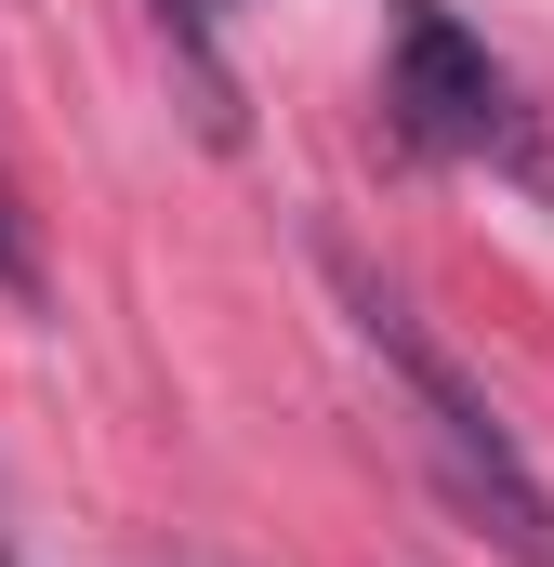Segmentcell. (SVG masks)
<instances>
[{"mask_svg":"<svg viewBox=\"0 0 554 567\" xmlns=\"http://www.w3.org/2000/svg\"><path fill=\"white\" fill-rule=\"evenodd\" d=\"M330 290H343L357 343H370V357L397 370V396L422 410V449H435L449 502H462V515H475V528H489V542H502L515 567H554V488L529 475L515 423H502V410L475 396V370H462V357H449V343H435V330L410 317V290H383L370 265H357V251H330Z\"/></svg>","mask_w":554,"mask_h":567,"instance_id":"1","label":"cell"},{"mask_svg":"<svg viewBox=\"0 0 554 567\" xmlns=\"http://www.w3.org/2000/svg\"><path fill=\"white\" fill-rule=\"evenodd\" d=\"M383 106H397V133H410L422 158H489V172L542 185V212H554V145H542V120L515 106L502 53H489L449 0H397V66H383Z\"/></svg>","mask_w":554,"mask_h":567,"instance_id":"2","label":"cell"},{"mask_svg":"<svg viewBox=\"0 0 554 567\" xmlns=\"http://www.w3.org/2000/svg\"><path fill=\"white\" fill-rule=\"evenodd\" d=\"M158 13V53H172V80H185V120L212 145H238V66H225V0H145Z\"/></svg>","mask_w":554,"mask_h":567,"instance_id":"3","label":"cell"},{"mask_svg":"<svg viewBox=\"0 0 554 567\" xmlns=\"http://www.w3.org/2000/svg\"><path fill=\"white\" fill-rule=\"evenodd\" d=\"M0 290L40 317L53 303V265H40V212H27V185H13V158H0Z\"/></svg>","mask_w":554,"mask_h":567,"instance_id":"4","label":"cell"},{"mask_svg":"<svg viewBox=\"0 0 554 567\" xmlns=\"http://www.w3.org/2000/svg\"><path fill=\"white\" fill-rule=\"evenodd\" d=\"M0 567H27V555H13V528H0Z\"/></svg>","mask_w":554,"mask_h":567,"instance_id":"5","label":"cell"}]
</instances>
